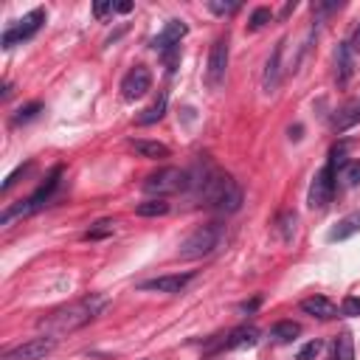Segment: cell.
Instances as JSON below:
<instances>
[{
	"label": "cell",
	"mask_w": 360,
	"mask_h": 360,
	"mask_svg": "<svg viewBox=\"0 0 360 360\" xmlns=\"http://www.w3.org/2000/svg\"><path fill=\"white\" fill-rule=\"evenodd\" d=\"M332 360H354V340H352L349 332H340V335H338Z\"/></svg>",
	"instance_id": "24"
},
{
	"label": "cell",
	"mask_w": 360,
	"mask_h": 360,
	"mask_svg": "<svg viewBox=\"0 0 360 360\" xmlns=\"http://www.w3.org/2000/svg\"><path fill=\"white\" fill-rule=\"evenodd\" d=\"M301 312H304V315H312V318H318V321H329V318L338 315V307H335L326 295H309V298L301 301Z\"/></svg>",
	"instance_id": "16"
},
{
	"label": "cell",
	"mask_w": 360,
	"mask_h": 360,
	"mask_svg": "<svg viewBox=\"0 0 360 360\" xmlns=\"http://www.w3.org/2000/svg\"><path fill=\"white\" fill-rule=\"evenodd\" d=\"M110 11H115V3H93V14L101 20V17H107Z\"/></svg>",
	"instance_id": "35"
},
{
	"label": "cell",
	"mask_w": 360,
	"mask_h": 360,
	"mask_svg": "<svg viewBox=\"0 0 360 360\" xmlns=\"http://www.w3.org/2000/svg\"><path fill=\"white\" fill-rule=\"evenodd\" d=\"M186 34H188V25H186L183 20H169V22L163 25V31L152 39V48H155L158 53H163V51H169V48H177Z\"/></svg>",
	"instance_id": "12"
},
{
	"label": "cell",
	"mask_w": 360,
	"mask_h": 360,
	"mask_svg": "<svg viewBox=\"0 0 360 360\" xmlns=\"http://www.w3.org/2000/svg\"><path fill=\"white\" fill-rule=\"evenodd\" d=\"M295 225H298L295 211H281V214H278V219H276V233L281 236V242H292Z\"/></svg>",
	"instance_id": "22"
},
{
	"label": "cell",
	"mask_w": 360,
	"mask_h": 360,
	"mask_svg": "<svg viewBox=\"0 0 360 360\" xmlns=\"http://www.w3.org/2000/svg\"><path fill=\"white\" fill-rule=\"evenodd\" d=\"M149 90H152V73H149V68H143V65H135V68L124 76V82H121V93H124L127 101H135V98L146 96Z\"/></svg>",
	"instance_id": "10"
},
{
	"label": "cell",
	"mask_w": 360,
	"mask_h": 360,
	"mask_svg": "<svg viewBox=\"0 0 360 360\" xmlns=\"http://www.w3.org/2000/svg\"><path fill=\"white\" fill-rule=\"evenodd\" d=\"M197 186H200V197L208 208H214L219 214H233L242 208V188L231 174L211 169L202 174V180H197Z\"/></svg>",
	"instance_id": "2"
},
{
	"label": "cell",
	"mask_w": 360,
	"mask_h": 360,
	"mask_svg": "<svg viewBox=\"0 0 360 360\" xmlns=\"http://www.w3.org/2000/svg\"><path fill=\"white\" fill-rule=\"evenodd\" d=\"M42 22H45V8H34V11L22 14L14 25H8V28L3 31L0 45H3V48H11V45H17V42H22V39H31V37L42 28Z\"/></svg>",
	"instance_id": "7"
},
{
	"label": "cell",
	"mask_w": 360,
	"mask_h": 360,
	"mask_svg": "<svg viewBox=\"0 0 360 360\" xmlns=\"http://www.w3.org/2000/svg\"><path fill=\"white\" fill-rule=\"evenodd\" d=\"M222 239H225V225H222V222L200 225V228H194V231L180 242L177 256H180V259H202V256H211V253L219 248Z\"/></svg>",
	"instance_id": "3"
},
{
	"label": "cell",
	"mask_w": 360,
	"mask_h": 360,
	"mask_svg": "<svg viewBox=\"0 0 360 360\" xmlns=\"http://www.w3.org/2000/svg\"><path fill=\"white\" fill-rule=\"evenodd\" d=\"M115 11H121V14H127V11H132V3H115Z\"/></svg>",
	"instance_id": "37"
},
{
	"label": "cell",
	"mask_w": 360,
	"mask_h": 360,
	"mask_svg": "<svg viewBox=\"0 0 360 360\" xmlns=\"http://www.w3.org/2000/svg\"><path fill=\"white\" fill-rule=\"evenodd\" d=\"M56 349V338L53 335H42V338H31L14 349H8L0 360H42L45 354H51Z\"/></svg>",
	"instance_id": "9"
},
{
	"label": "cell",
	"mask_w": 360,
	"mask_h": 360,
	"mask_svg": "<svg viewBox=\"0 0 360 360\" xmlns=\"http://www.w3.org/2000/svg\"><path fill=\"white\" fill-rule=\"evenodd\" d=\"M160 56H163V62H166L169 73H174V70H177V65H180V45H177V48H169V51H163Z\"/></svg>",
	"instance_id": "31"
},
{
	"label": "cell",
	"mask_w": 360,
	"mask_h": 360,
	"mask_svg": "<svg viewBox=\"0 0 360 360\" xmlns=\"http://www.w3.org/2000/svg\"><path fill=\"white\" fill-rule=\"evenodd\" d=\"M340 180L343 186H360V160H346L340 166Z\"/></svg>",
	"instance_id": "25"
},
{
	"label": "cell",
	"mask_w": 360,
	"mask_h": 360,
	"mask_svg": "<svg viewBox=\"0 0 360 360\" xmlns=\"http://www.w3.org/2000/svg\"><path fill=\"white\" fill-rule=\"evenodd\" d=\"M107 307V298L104 295H84L68 307H59L53 309L48 318L39 321V326L48 332V335H65V332H76L82 326H87L93 318L101 315V309Z\"/></svg>",
	"instance_id": "1"
},
{
	"label": "cell",
	"mask_w": 360,
	"mask_h": 360,
	"mask_svg": "<svg viewBox=\"0 0 360 360\" xmlns=\"http://www.w3.org/2000/svg\"><path fill=\"white\" fill-rule=\"evenodd\" d=\"M39 110H42V104H39V101H31V104L20 107V110L14 112V124H28V121H34V118L39 115Z\"/></svg>",
	"instance_id": "27"
},
{
	"label": "cell",
	"mask_w": 360,
	"mask_h": 360,
	"mask_svg": "<svg viewBox=\"0 0 360 360\" xmlns=\"http://www.w3.org/2000/svg\"><path fill=\"white\" fill-rule=\"evenodd\" d=\"M163 112H166V93H160V96H158V101H155V104H149V107L135 118V124H138V127H149V124L160 121V118H163Z\"/></svg>",
	"instance_id": "21"
},
{
	"label": "cell",
	"mask_w": 360,
	"mask_h": 360,
	"mask_svg": "<svg viewBox=\"0 0 360 360\" xmlns=\"http://www.w3.org/2000/svg\"><path fill=\"white\" fill-rule=\"evenodd\" d=\"M228 37H217L211 51H208V65H205V82L211 90H217L225 82V70H228Z\"/></svg>",
	"instance_id": "8"
},
{
	"label": "cell",
	"mask_w": 360,
	"mask_h": 360,
	"mask_svg": "<svg viewBox=\"0 0 360 360\" xmlns=\"http://www.w3.org/2000/svg\"><path fill=\"white\" fill-rule=\"evenodd\" d=\"M256 307H259V298H253V301H245V304H242V309H245V312H250V309H256Z\"/></svg>",
	"instance_id": "38"
},
{
	"label": "cell",
	"mask_w": 360,
	"mask_h": 360,
	"mask_svg": "<svg viewBox=\"0 0 360 360\" xmlns=\"http://www.w3.org/2000/svg\"><path fill=\"white\" fill-rule=\"evenodd\" d=\"M357 124H360V98H349V101H343L335 110V115H332V132L335 135H343L346 129H352Z\"/></svg>",
	"instance_id": "11"
},
{
	"label": "cell",
	"mask_w": 360,
	"mask_h": 360,
	"mask_svg": "<svg viewBox=\"0 0 360 360\" xmlns=\"http://www.w3.org/2000/svg\"><path fill=\"white\" fill-rule=\"evenodd\" d=\"M191 278H194V273H166V276H158V278L143 281L141 290H152V292H180Z\"/></svg>",
	"instance_id": "13"
},
{
	"label": "cell",
	"mask_w": 360,
	"mask_h": 360,
	"mask_svg": "<svg viewBox=\"0 0 360 360\" xmlns=\"http://www.w3.org/2000/svg\"><path fill=\"white\" fill-rule=\"evenodd\" d=\"M59 177H62V166H56V169L45 177V183H42V186L28 197V200H22L20 205L6 208V211H3V217H0V225H11V219H17V217H28V214L39 211V208L53 197V191L59 188Z\"/></svg>",
	"instance_id": "4"
},
{
	"label": "cell",
	"mask_w": 360,
	"mask_h": 360,
	"mask_svg": "<svg viewBox=\"0 0 360 360\" xmlns=\"http://www.w3.org/2000/svg\"><path fill=\"white\" fill-rule=\"evenodd\" d=\"M208 8H211L214 14H219V17H225V14H233V11H239V8H242V3H239V0H231V3H222V0H211V3H208Z\"/></svg>",
	"instance_id": "29"
},
{
	"label": "cell",
	"mask_w": 360,
	"mask_h": 360,
	"mask_svg": "<svg viewBox=\"0 0 360 360\" xmlns=\"http://www.w3.org/2000/svg\"><path fill=\"white\" fill-rule=\"evenodd\" d=\"M335 180H338V174H335V160L329 158L326 160V166L312 177V183H309V194H307V205L312 208V211H323L329 202H332V194H335Z\"/></svg>",
	"instance_id": "6"
},
{
	"label": "cell",
	"mask_w": 360,
	"mask_h": 360,
	"mask_svg": "<svg viewBox=\"0 0 360 360\" xmlns=\"http://www.w3.org/2000/svg\"><path fill=\"white\" fill-rule=\"evenodd\" d=\"M349 48H352V51H360V22H357V28L352 31V39H349Z\"/></svg>",
	"instance_id": "36"
},
{
	"label": "cell",
	"mask_w": 360,
	"mask_h": 360,
	"mask_svg": "<svg viewBox=\"0 0 360 360\" xmlns=\"http://www.w3.org/2000/svg\"><path fill=\"white\" fill-rule=\"evenodd\" d=\"M135 214L138 217H163V214H169V202L160 200V197H152L146 202H138L135 205Z\"/></svg>",
	"instance_id": "23"
},
{
	"label": "cell",
	"mask_w": 360,
	"mask_h": 360,
	"mask_svg": "<svg viewBox=\"0 0 360 360\" xmlns=\"http://www.w3.org/2000/svg\"><path fill=\"white\" fill-rule=\"evenodd\" d=\"M281 53H284V39H278L276 48H273V53L267 56L264 76H262L264 93H276V87H278V82H281Z\"/></svg>",
	"instance_id": "14"
},
{
	"label": "cell",
	"mask_w": 360,
	"mask_h": 360,
	"mask_svg": "<svg viewBox=\"0 0 360 360\" xmlns=\"http://www.w3.org/2000/svg\"><path fill=\"white\" fill-rule=\"evenodd\" d=\"M256 343H259V329L253 323H245V326H236L222 340V349H245V346H256Z\"/></svg>",
	"instance_id": "17"
},
{
	"label": "cell",
	"mask_w": 360,
	"mask_h": 360,
	"mask_svg": "<svg viewBox=\"0 0 360 360\" xmlns=\"http://www.w3.org/2000/svg\"><path fill=\"white\" fill-rule=\"evenodd\" d=\"M298 332H301V326L295 321H278L270 326V340L273 343H290L298 338Z\"/></svg>",
	"instance_id": "20"
},
{
	"label": "cell",
	"mask_w": 360,
	"mask_h": 360,
	"mask_svg": "<svg viewBox=\"0 0 360 360\" xmlns=\"http://www.w3.org/2000/svg\"><path fill=\"white\" fill-rule=\"evenodd\" d=\"M321 349H323V340L315 338V340H309V343H304V346L298 349V360H312V357L321 354Z\"/></svg>",
	"instance_id": "30"
},
{
	"label": "cell",
	"mask_w": 360,
	"mask_h": 360,
	"mask_svg": "<svg viewBox=\"0 0 360 360\" xmlns=\"http://www.w3.org/2000/svg\"><path fill=\"white\" fill-rule=\"evenodd\" d=\"M188 186V174L183 169H174V166H163L158 172H152L146 180H143V191L152 194V197H166V194H177Z\"/></svg>",
	"instance_id": "5"
},
{
	"label": "cell",
	"mask_w": 360,
	"mask_h": 360,
	"mask_svg": "<svg viewBox=\"0 0 360 360\" xmlns=\"http://www.w3.org/2000/svg\"><path fill=\"white\" fill-rule=\"evenodd\" d=\"M292 8H295V3H287V6H284V8H281V17H287V14H290V11H292Z\"/></svg>",
	"instance_id": "39"
},
{
	"label": "cell",
	"mask_w": 360,
	"mask_h": 360,
	"mask_svg": "<svg viewBox=\"0 0 360 360\" xmlns=\"http://www.w3.org/2000/svg\"><path fill=\"white\" fill-rule=\"evenodd\" d=\"M343 315H360V298L349 295V298L343 301Z\"/></svg>",
	"instance_id": "34"
},
{
	"label": "cell",
	"mask_w": 360,
	"mask_h": 360,
	"mask_svg": "<svg viewBox=\"0 0 360 360\" xmlns=\"http://www.w3.org/2000/svg\"><path fill=\"white\" fill-rule=\"evenodd\" d=\"M28 169H31V163H25V166H20V169H14V172H11L8 177H6V183H3V188H0V191L6 194V191H8V188H11L14 183H17V180H20V174H25Z\"/></svg>",
	"instance_id": "33"
},
{
	"label": "cell",
	"mask_w": 360,
	"mask_h": 360,
	"mask_svg": "<svg viewBox=\"0 0 360 360\" xmlns=\"http://www.w3.org/2000/svg\"><path fill=\"white\" fill-rule=\"evenodd\" d=\"M335 8H340V3H312V14H315V20H321V17H326V14H332Z\"/></svg>",
	"instance_id": "32"
},
{
	"label": "cell",
	"mask_w": 360,
	"mask_h": 360,
	"mask_svg": "<svg viewBox=\"0 0 360 360\" xmlns=\"http://www.w3.org/2000/svg\"><path fill=\"white\" fill-rule=\"evenodd\" d=\"M129 146L141 155V158H149V160H160V158H169V146L160 143V141H146V138H132Z\"/></svg>",
	"instance_id": "19"
},
{
	"label": "cell",
	"mask_w": 360,
	"mask_h": 360,
	"mask_svg": "<svg viewBox=\"0 0 360 360\" xmlns=\"http://www.w3.org/2000/svg\"><path fill=\"white\" fill-rule=\"evenodd\" d=\"M352 73H354L352 48H349V42H338V48H335V79H338V87H346Z\"/></svg>",
	"instance_id": "15"
},
{
	"label": "cell",
	"mask_w": 360,
	"mask_h": 360,
	"mask_svg": "<svg viewBox=\"0 0 360 360\" xmlns=\"http://www.w3.org/2000/svg\"><path fill=\"white\" fill-rule=\"evenodd\" d=\"M354 233H360V208L357 211H349L332 231H329V242H343V239H349V236H354Z\"/></svg>",
	"instance_id": "18"
},
{
	"label": "cell",
	"mask_w": 360,
	"mask_h": 360,
	"mask_svg": "<svg viewBox=\"0 0 360 360\" xmlns=\"http://www.w3.org/2000/svg\"><path fill=\"white\" fill-rule=\"evenodd\" d=\"M270 20H273V11L262 6V8H256V11L250 14V22H248V28H250V31H256V28H264Z\"/></svg>",
	"instance_id": "28"
},
{
	"label": "cell",
	"mask_w": 360,
	"mask_h": 360,
	"mask_svg": "<svg viewBox=\"0 0 360 360\" xmlns=\"http://www.w3.org/2000/svg\"><path fill=\"white\" fill-rule=\"evenodd\" d=\"M115 231V219H98L87 233H84V239H104V236H110Z\"/></svg>",
	"instance_id": "26"
}]
</instances>
